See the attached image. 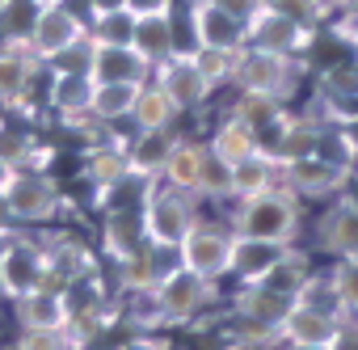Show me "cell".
<instances>
[{"instance_id":"1","label":"cell","mask_w":358,"mask_h":350,"mask_svg":"<svg viewBox=\"0 0 358 350\" xmlns=\"http://www.w3.org/2000/svg\"><path fill=\"white\" fill-rule=\"evenodd\" d=\"M236 237H249V241H274V245H295L299 237V199L278 182L274 190L257 195V199H245L236 203L232 211V224H228Z\"/></svg>"},{"instance_id":"2","label":"cell","mask_w":358,"mask_h":350,"mask_svg":"<svg viewBox=\"0 0 358 350\" xmlns=\"http://www.w3.org/2000/svg\"><path fill=\"white\" fill-rule=\"evenodd\" d=\"M143 232L152 245H182L186 232L199 224V199L190 190H177L169 182H152L143 195Z\"/></svg>"},{"instance_id":"3","label":"cell","mask_w":358,"mask_h":350,"mask_svg":"<svg viewBox=\"0 0 358 350\" xmlns=\"http://www.w3.org/2000/svg\"><path fill=\"white\" fill-rule=\"evenodd\" d=\"M5 199H9L13 220L30 224V228L34 224H55L68 211V195H64V186L51 178L47 169H17V178L5 190Z\"/></svg>"},{"instance_id":"4","label":"cell","mask_w":358,"mask_h":350,"mask_svg":"<svg viewBox=\"0 0 358 350\" xmlns=\"http://www.w3.org/2000/svg\"><path fill=\"white\" fill-rule=\"evenodd\" d=\"M232 245H236V232L232 228L211 224V220L199 216V224L186 232L182 245H177V258H182V266L194 270L199 279L220 283L224 274H232Z\"/></svg>"},{"instance_id":"5","label":"cell","mask_w":358,"mask_h":350,"mask_svg":"<svg viewBox=\"0 0 358 350\" xmlns=\"http://www.w3.org/2000/svg\"><path fill=\"white\" fill-rule=\"evenodd\" d=\"M43 274H47V253H43V241H30L26 232L0 241V300H22V295H34L43 287Z\"/></svg>"},{"instance_id":"6","label":"cell","mask_w":358,"mask_h":350,"mask_svg":"<svg viewBox=\"0 0 358 350\" xmlns=\"http://www.w3.org/2000/svg\"><path fill=\"white\" fill-rule=\"evenodd\" d=\"M152 295H156V308H160V325H190L215 300V283L199 279L186 266H177V270H169L160 279V287Z\"/></svg>"},{"instance_id":"7","label":"cell","mask_w":358,"mask_h":350,"mask_svg":"<svg viewBox=\"0 0 358 350\" xmlns=\"http://www.w3.org/2000/svg\"><path fill=\"white\" fill-rule=\"evenodd\" d=\"M232 85L241 93H266V97L282 102L295 85V59L274 55V51H257V47H241L236 64H232Z\"/></svg>"},{"instance_id":"8","label":"cell","mask_w":358,"mask_h":350,"mask_svg":"<svg viewBox=\"0 0 358 350\" xmlns=\"http://www.w3.org/2000/svg\"><path fill=\"white\" fill-rule=\"evenodd\" d=\"M47 72V64L17 38H0V114L30 110L34 80Z\"/></svg>"},{"instance_id":"9","label":"cell","mask_w":358,"mask_h":350,"mask_svg":"<svg viewBox=\"0 0 358 350\" xmlns=\"http://www.w3.org/2000/svg\"><path fill=\"white\" fill-rule=\"evenodd\" d=\"M186 26L199 47H215V51H241L245 47V22L232 18L220 0H186Z\"/></svg>"},{"instance_id":"10","label":"cell","mask_w":358,"mask_h":350,"mask_svg":"<svg viewBox=\"0 0 358 350\" xmlns=\"http://www.w3.org/2000/svg\"><path fill=\"white\" fill-rule=\"evenodd\" d=\"M80 38H89V26H85L68 5H43L38 18H34V26H30V34H26V47H30L43 64H51L55 55H64V51L76 47Z\"/></svg>"},{"instance_id":"11","label":"cell","mask_w":358,"mask_h":350,"mask_svg":"<svg viewBox=\"0 0 358 350\" xmlns=\"http://www.w3.org/2000/svg\"><path fill=\"white\" fill-rule=\"evenodd\" d=\"M80 173H85V182L93 186V195H97V207H101V199H106L110 190H118V186H127V182H131V164H127V139H122V135H114V131H106L101 139H93V144L85 148Z\"/></svg>"},{"instance_id":"12","label":"cell","mask_w":358,"mask_h":350,"mask_svg":"<svg viewBox=\"0 0 358 350\" xmlns=\"http://www.w3.org/2000/svg\"><path fill=\"white\" fill-rule=\"evenodd\" d=\"M278 178H282V186H287L295 199H333V195L345 190V182L354 178V173L312 152V156H303V160L282 164Z\"/></svg>"},{"instance_id":"13","label":"cell","mask_w":358,"mask_h":350,"mask_svg":"<svg viewBox=\"0 0 358 350\" xmlns=\"http://www.w3.org/2000/svg\"><path fill=\"white\" fill-rule=\"evenodd\" d=\"M308 43H312V30L295 26L291 18L274 13L270 5H262L249 18V26H245V47H257V51H274V55H291L295 59Z\"/></svg>"},{"instance_id":"14","label":"cell","mask_w":358,"mask_h":350,"mask_svg":"<svg viewBox=\"0 0 358 350\" xmlns=\"http://www.w3.org/2000/svg\"><path fill=\"white\" fill-rule=\"evenodd\" d=\"M152 80L177 102V110H182V114H186V110H199V106L215 93V89L203 80L194 55H186V51L173 55V59H164V64H156V68H152Z\"/></svg>"},{"instance_id":"15","label":"cell","mask_w":358,"mask_h":350,"mask_svg":"<svg viewBox=\"0 0 358 350\" xmlns=\"http://www.w3.org/2000/svg\"><path fill=\"white\" fill-rule=\"evenodd\" d=\"M143 245H148V232H143V211L139 207H106L101 211V258L110 266L135 258Z\"/></svg>"},{"instance_id":"16","label":"cell","mask_w":358,"mask_h":350,"mask_svg":"<svg viewBox=\"0 0 358 350\" xmlns=\"http://www.w3.org/2000/svg\"><path fill=\"white\" fill-rule=\"evenodd\" d=\"M295 295L270 287V283H241V291L232 295V316L241 325H266V329H278L282 316L291 312Z\"/></svg>"},{"instance_id":"17","label":"cell","mask_w":358,"mask_h":350,"mask_svg":"<svg viewBox=\"0 0 358 350\" xmlns=\"http://www.w3.org/2000/svg\"><path fill=\"white\" fill-rule=\"evenodd\" d=\"M341 321H345L341 312H329V308H320V304L295 300V304H291V312L282 316L278 333H282V342H299V346H329V337L337 333V325H341Z\"/></svg>"},{"instance_id":"18","label":"cell","mask_w":358,"mask_h":350,"mask_svg":"<svg viewBox=\"0 0 358 350\" xmlns=\"http://www.w3.org/2000/svg\"><path fill=\"white\" fill-rule=\"evenodd\" d=\"M177 144V131H131L127 135V164L135 182H160V173L169 164V152Z\"/></svg>"},{"instance_id":"19","label":"cell","mask_w":358,"mask_h":350,"mask_svg":"<svg viewBox=\"0 0 358 350\" xmlns=\"http://www.w3.org/2000/svg\"><path fill=\"white\" fill-rule=\"evenodd\" d=\"M93 85H148L152 64L135 47H93Z\"/></svg>"},{"instance_id":"20","label":"cell","mask_w":358,"mask_h":350,"mask_svg":"<svg viewBox=\"0 0 358 350\" xmlns=\"http://www.w3.org/2000/svg\"><path fill=\"white\" fill-rule=\"evenodd\" d=\"M316 245H320V253H329L333 262H337V258H358V211H354L345 199H337V203L320 216Z\"/></svg>"},{"instance_id":"21","label":"cell","mask_w":358,"mask_h":350,"mask_svg":"<svg viewBox=\"0 0 358 350\" xmlns=\"http://www.w3.org/2000/svg\"><path fill=\"white\" fill-rule=\"evenodd\" d=\"M47 106L51 114L68 118H85L93 106V76H72V72H47Z\"/></svg>"},{"instance_id":"22","label":"cell","mask_w":358,"mask_h":350,"mask_svg":"<svg viewBox=\"0 0 358 350\" xmlns=\"http://www.w3.org/2000/svg\"><path fill=\"white\" fill-rule=\"evenodd\" d=\"M0 156L17 169H47V148L38 144V131L17 122L13 114H0Z\"/></svg>"},{"instance_id":"23","label":"cell","mask_w":358,"mask_h":350,"mask_svg":"<svg viewBox=\"0 0 358 350\" xmlns=\"http://www.w3.org/2000/svg\"><path fill=\"white\" fill-rule=\"evenodd\" d=\"M177 118H182V110H177V102L156 80L139 85L131 118H127V122H135V131H169V127H177Z\"/></svg>"},{"instance_id":"24","label":"cell","mask_w":358,"mask_h":350,"mask_svg":"<svg viewBox=\"0 0 358 350\" xmlns=\"http://www.w3.org/2000/svg\"><path fill=\"white\" fill-rule=\"evenodd\" d=\"M287 249H291V245L236 237V245H232V274H236L241 283H266V274L278 266V258H282Z\"/></svg>"},{"instance_id":"25","label":"cell","mask_w":358,"mask_h":350,"mask_svg":"<svg viewBox=\"0 0 358 350\" xmlns=\"http://www.w3.org/2000/svg\"><path fill=\"white\" fill-rule=\"evenodd\" d=\"M9 312H13V325L17 329H68V300L64 295L34 291V295L13 300Z\"/></svg>"},{"instance_id":"26","label":"cell","mask_w":358,"mask_h":350,"mask_svg":"<svg viewBox=\"0 0 358 350\" xmlns=\"http://www.w3.org/2000/svg\"><path fill=\"white\" fill-rule=\"evenodd\" d=\"M207 148H211L220 160H228V164H241V160H249V156H257V152H262V135H257L249 122H241L236 114H228V118H224V122L211 131Z\"/></svg>"},{"instance_id":"27","label":"cell","mask_w":358,"mask_h":350,"mask_svg":"<svg viewBox=\"0 0 358 350\" xmlns=\"http://www.w3.org/2000/svg\"><path fill=\"white\" fill-rule=\"evenodd\" d=\"M135 51L156 68V64H164V59H173L177 51V22H173V13L169 18H139L135 22Z\"/></svg>"},{"instance_id":"28","label":"cell","mask_w":358,"mask_h":350,"mask_svg":"<svg viewBox=\"0 0 358 350\" xmlns=\"http://www.w3.org/2000/svg\"><path fill=\"white\" fill-rule=\"evenodd\" d=\"M282 178H278V160H270L266 152L232 164V203H245V199H257L266 190H274Z\"/></svg>"},{"instance_id":"29","label":"cell","mask_w":358,"mask_h":350,"mask_svg":"<svg viewBox=\"0 0 358 350\" xmlns=\"http://www.w3.org/2000/svg\"><path fill=\"white\" fill-rule=\"evenodd\" d=\"M203 160H207V144L177 135V144H173V152H169V164H164V173H160V182H169V186H177V190H190V195H194V182H199Z\"/></svg>"},{"instance_id":"30","label":"cell","mask_w":358,"mask_h":350,"mask_svg":"<svg viewBox=\"0 0 358 350\" xmlns=\"http://www.w3.org/2000/svg\"><path fill=\"white\" fill-rule=\"evenodd\" d=\"M135 13L131 9H110V13H93L89 22V43L93 47H135Z\"/></svg>"},{"instance_id":"31","label":"cell","mask_w":358,"mask_h":350,"mask_svg":"<svg viewBox=\"0 0 358 350\" xmlns=\"http://www.w3.org/2000/svg\"><path fill=\"white\" fill-rule=\"evenodd\" d=\"M135 93H139V85H93V106H89V114H93L97 122H106V127L127 122V118H131V106H135Z\"/></svg>"},{"instance_id":"32","label":"cell","mask_w":358,"mask_h":350,"mask_svg":"<svg viewBox=\"0 0 358 350\" xmlns=\"http://www.w3.org/2000/svg\"><path fill=\"white\" fill-rule=\"evenodd\" d=\"M232 114L241 118V122H249L262 139L278 127V118H282V102L278 97H266V93H241L236 97V106H232Z\"/></svg>"},{"instance_id":"33","label":"cell","mask_w":358,"mask_h":350,"mask_svg":"<svg viewBox=\"0 0 358 350\" xmlns=\"http://www.w3.org/2000/svg\"><path fill=\"white\" fill-rule=\"evenodd\" d=\"M194 199H199V203H224V199H232V164L220 160L211 148H207V160H203V169H199Z\"/></svg>"},{"instance_id":"34","label":"cell","mask_w":358,"mask_h":350,"mask_svg":"<svg viewBox=\"0 0 358 350\" xmlns=\"http://www.w3.org/2000/svg\"><path fill=\"white\" fill-rule=\"evenodd\" d=\"M324 279H329V287L337 295L341 316H354L358 321V258H337Z\"/></svg>"},{"instance_id":"35","label":"cell","mask_w":358,"mask_h":350,"mask_svg":"<svg viewBox=\"0 0 358 350\" xmlns=\"http://www.w3.org/2000/svg\"><path fill=\"white\" fill-rule=\"evenodd\" d=\"M38 9H43L38 0H9V5L0 9V38H17V43H26V34H30Z\"/></svg>"},{"instance_id":"36","label":"cell","mask_w":358,"mask_h":350,"mask_svg":"<svg viewBox=\"0 0 358 350\" xmlns=\"http://www.w3.org/2000/svg\"><path fill=\"white\" fill-rule=\"evenodd\" d=\"M194 64H199L203 80H207L211 89H220V85H232V64H236V51H215V47H199V51H194Z\"/></svg>"},{"instance_id":"37","label":"cell","mask_w":358,"mask_h":350,"mask_svg":"<svg viewBox=\"0 0 358 350\" xmlns=\"http://www.w3.org/2000/svg\"><path fill=\"white\" fill-rule=\"evenodd\" d=\"M266 5H270L274 13L291 18V22H295V26H303V30H316V26L324 22V13H329L324 0H266Z\"/></svg>"},{"instance_id":"38","label":"cell","mask_w":358,"mask_h":350,"mask_svg":"<svg viewBox=\"0 0 358 350\" xmlns=\"http://www.w3.org/2000/svg\"><path fill=\"white\" fill-rule=\"evenodd\" d=\"M22 350H76L68 329H17L13 337Z\"/></svg>"},{"instance_id":"39","label":"cell","mask_w":358,"mask_h":350,"mask_svg":"<svg viewBox=\"0 0 358 350\" xmlns=\"http://www.w3.org/2000/svg\"><path fill=\"white\" fill-rule=\"evenodd\" d=\"M89 68H93V43L89 38H80L76 47H68L64 55H55L47 64V72H72V76H89Z\"/></svg>"},{"instance_id":"40","label":"cell","mask_w":358,"mask_h":350,"mask_svg":"<svg viewBox=\"0 0 358 350\" xmlns=\"http://www.w3.org/2000/svg\"><path fill=\"white\" fill-rule=\"evenodd\" d=\"M127 9L135 18H169L177 9V0H127Z\"/></svg>"},{"instance_id":"41","label":"cell","mask_w":358,"mask_h":350,"mask_svg":"<svg viewBox=\"0 0 358 350\" xmlns=\"http://www.w3.org/2000/svg\"><path fill=\"white\" fill-rule=\"evenodd\" d=\"M329 350H358V321L354 316H345L337 325V333L329 337Z\"/></svg>"},{"instance_id":"42","label":"cell","mask_w":358,"mask_h":350,"mask_svg":"<svg viewBox=\"0 0 358 350\" xmlns=\"http://www.w3.org/2000/svg\"><path fill=\"white\" fill-rule=\"evenodd\" d=\"M164 342L169 337H160V333H148V329H139V333H131L122 346H114V350H164Z\"/></svg>"},{"instance_id":"43","label":"cell","mask_w":358,"mask_h":350,"mask_svg":"<svg viewBox=\"0 0 358 350\" xmlns=\"http://www.w3.org/2000/svg\"><path fill=\"white\" fill-rule=\"evenodd\" d=\"M220 5H224V9H228L232 18H241V22L249 26V18H253V13H257L262 5H266V0H220Z\"/></svg>"},{"instance_id":"44","label":"cell","mask_w":358,"mask_h":350,"mask_svg":"<svg viewBox=\"0 0 358 350\" xmlns=\"http://www.w3.org/2000/svg\"><path fill=\"white\" fill-rule=\"evenodd\" d=\"M22 232V224L13 220V211H9V199L0 195V241H9V237H17Z\"/></svg>"},{"instance_id":"45","label":"cell","mask_w":358,"mask_h":350,"mask_svg":"<svg viewBox=\"0 0 358 350\" xmlns=\"http://www.w3.org/2000/svg\"><path fill=\"white\" fill-rule=\"evenodd\" d=\"M13 178H17V164H9L5 156H0V195H5V190L13 186Z\"/></svg>"},{"instance_id":"46","label":"cell","mask_w":358,"mask_h":350,"mask_svg":"<svg viewBox=\"0 0 358 350\" xmlns=\"http://www.w3.org/2000/svg\"><path fill=\"white\" fill-rule=\"evenodd\" d=\"M341 22H358V0H341Z\"/></svg>"},{"instance_id":"47","label":"cell","mask_w":358,"mask_h":350,"mask_svg":"<svg viewBox=\"0 0 358 350\" xmlns=\"http://www.w3.org/2000/svg\"><path fill=\"white\" fill-rule=\"evenodd\" d=\"M282 350H329V346H299V342H282Z\"/></svg>"},{"instance_id":"48","label":"cell","mask_w":358,"mask_h":350,"mask_svg":"<svg viewBox=\"0 0 358 350\" xmlns=\"http://www.w3.org/2000/svg\"><path fill=\"white\" fill-rule=\"evenodd\" d=\"M164 350H186V346L182 342H164Z\"/></svg>"},{"instance_id":"49","label":"cell","mask_w":358,"mask_h":350,"mask_svg":"<svg viewBox=\"0 0 358 350\" xmlns=\"http://www.w3.org/2000/svg\"><path fill=\"white\" fill-rule=\"evenodd\" d=\"M38 5H68V0H38Z\"/></svg>"},{"instance_id":"50","label":"cell","mask_w":358,"mask_h":350,"mask_svg":"<svg viewBox=\"0 0 358 350\" xmlns=\"http://www.w3.org/2000/svg\"><path fill=\"white\" fill-rule=\"evenodd\" d=\"M324 5H329V9H337V5H341V0H324Z\"/></svg>"},{"instance_id":"51","label":"cell","mask_w":358,"mask_h":350,"mask_svg":"<svg viewBox=\"0 0 358 350\" xmlns=\"http://www.w3.org/2000/svg\"><path fill=\"white\" fill-rule=\"evenodd\" d=\"M5 350H22V346H17V342H9V346H5Z\"/></svg>"},{"instance_id":"52","label":"cell","mask_w":358,"mask_h":350,"mask_svg":"<svg viewBox=\"0 0 358 350\" xmlns=\"http://www.w3.org/2000/svg\"><path fill=\"white\" fill-rule=\"evenodd\" d=\"M354 178H358V156H354Z\"/></svg>"},{"instance_id":"53","label":"cell","mask_w":358,"mask_h":350,"mask_svg":"<svg viewBox=\"0 0 358 350\" xmlns=\"http://www.w3.org/2000/svg\"><path fill=\"white\" fill-rule=\"evenodd\" d=\"M5 5H9V0H0V9H5Z\"/></svg>"}]
</instances>
